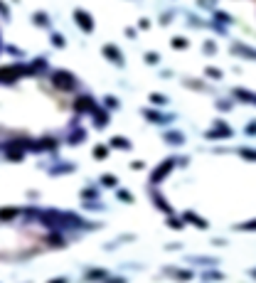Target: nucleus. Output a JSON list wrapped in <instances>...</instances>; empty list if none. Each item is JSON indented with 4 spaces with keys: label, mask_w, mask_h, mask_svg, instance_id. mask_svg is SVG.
<instances>
[{
    "label": "nucleus",
    "mask_w": 256,
    "mask_h": 283,
    "mask_svg": "<svg viewBox=\"0 0 256 283\" xmlns=\"http://www.w3.org/2000/svg\"><path fill=\"white\" fill-rule=\"evenodd\" d=\"M35 219H40L50 231H66V229H84L86 222L74 212H62V210H42V212L32 214Z\"/></svg>",
    "instance_id": "1"
},
{
    "label": "nucleus",
    "mask_w": 256,
    "mask_h": 283,
    "mask_svg": "<svg viewBox=\"0 0 256 283\" xmlns=\"http://www.w3.org/2000/svg\"><path fill=\"white\" fill-rule=\"evenodd\" d=\"M52 84H55V89H60V91H71V89L76 86V79H74V74H69V71L57 69V71H52Z\"/></svg>",
    "instance_id": "2"
},
{
    "label": "nucleus",
    "mask_w": 256,
    "mask_h": 283,
    "mask_svg": "<svg viewBox=\"0 0 256 283\" xmlns=\"http://www.w3.org/2000/svg\"><path fill=\"white\" fill-rule=\"evenodd\" d=\"M173 168H175V160H173V158H170V160H163V163L150 172V182H153V185H160V182L173 172Z\"/></svg>",
    "instance_id": "3"
},
{
    "label": "nucleus",
    "mask_w": 256,
    "mask_h": 283,
    "mask_svg": "<svg viewBox=\"0 0 256 283\" xmlns=\"http://www.w3.org/2000/svg\"><path fill=\"white\" fill-rule=\"evenodd\" d=\"M96 109H99V106H96V101H94L91 96H79V99L74 101V111H76V113H89V116H91Z\"/></svg>",
    "instance_id": "4"
},
{
    "label": "nucleus",
    "mask_w": 256,
    "mask_h": 283,
    "mask_svg": "<svg viewBox=\"0 0 256 283\" xmlns=\"http://www.w3.org/2000/svg\"><path fill=\"white\" fill-rule=\"evenodd\" d=\"M74 20H76V25H79L84 32H91V30H94V17H91L89 12H84V10H74Z\"/></svg>",
    "instance_id": "5"
},
{
    "label": "nucleus",
    "mask_w": 256,
    "mask_h": 283,
    "mask_svg": "<svg viewBox=\"0 0 256 283\" xmlns=\"http://www.w3.org/2000/svg\"><path fill=\"white\" fill-rule=\"evenodd\" d=\"M153 202H155V207H158L163 214H168V217L173 214V205H170V202H168V200L158 192V190H153Z\"/></svg>",
    "instance_id": "6"
},
{
    "label": "nucleus",
    "mask_w": 256,
    "mask_h": 283,
    "mask_svg": "<svg viewBox=\"0 0 256 283\" xmlns=\"http://www.w3.org/2000/svg\"><path fill=\"white\" fill-rule=\"evenodd\" d=\"M104 57H106V59H111L116 67H124V57H121L119 47H114V45H106V47H104Z\"/></svg>",
    "instance_id": "7"
},
{
    "label": "nucleus",
    "mask_w": 256,
    "mask_h": 283,
    "mask_svg": "<svg viewBox=\"0 0 256 283\" xmlns=\"http://www.w3.org/2000/svg\"><path fill=\"white\" fill-rule=\"evenodd\" d=\"M204 138H232V128L217 121V128H214V131H207Z\"/></svg>",
    "instance_id": "8"
},
{
    "label": "nucleus",
    "mask_w": 256,
    "mask_h": 283,
    "mask_svg": "<svg viewBox=\"0 0 256 283\" xmlns=\"http://www.w3.org/2000/svg\"><path fill=\"white\" fill-rule=\"evenodd\" d=\"M84 279H86V281H106V279H109V271H106V269H89V271L84 274Z\"/></svg>",
    "instance_id": "9"
},
{
    "label": "nucleus",
    "mask_w": 256,
    "mask_h": 283,
    "mask_svg": "<svg viewBox=\"0 0 256 283\" xmlns=\"http://www.w3.org/2000/svg\"><path fill=\"white\" fill-rule=\"evenodd\" d=\"M183 219H185V222H190V224H194L197 229H209V222H204L202 217H197L194 212H185V214H183Z\"/></svg>",
    "instance_id": "10"
},
{
    "label": "nucleus",
    "mask_w": 256,
    "mask_h": 283,
    "mask_svg": "<svg viewBox=\"0 0 256 283\" xmlns=\"http://www.w3.org/2000/svg\"><path fill=\"white\" fill-rule=\"evenodd\" d=\"M91 116H94V123H96V128H104V126L109 123V111H104V109H96Z\"/></svg>",
    "instance_id": "11"
},
{
    "label": "nucleus",
    "mask_w": 256,
    "mask_h": 283,
    "mask_svg": "<svg viewBox=\"0 0 256 283\" xmlns=\"http://www.w3.org/2000/svg\"><path fill=\"white\" fill-rule=\"evenodd\" d=\"M143 116L148 118V121H155V123H168L170 121V116H163V113H155V111H143Z\"/></svg>",
    "instance_id": "12"
},
{
    "label": "nucleus",
    "mask_w": 256,
    "mask_h": 283,
    "mask_svg": "<svg viewBox=\"0 0 256 283\" xmlns=\"http://www.w3.org/2000/svg\"><path fill=\"white\" fill-rule=\"evenodd\" d=\"M163 138H165L168 143H173V145H180V143L185 141V138H183V133H178V131H165V133H163Z\"/></svg>",
    "instance_id": "13"
},
{
    "label": "nucleus",
    "mask_w": 256,
    "mask_h": 283,
    "mask_svg": "<svg viewBox=\"0 0 256 283\" xmlns=\"http://www.w3.org/2000/svg\"><path fill=\"white\" fill-rule=\"evenodd\" d=\"M234 52L242 55V57H252V59H256V50H252V47H242V45H237Z\"/></svg>",
    "instance_id": "14"
},
{
    "label": "nucleus",
    "mask_w": 256,
    "mask_h": 283,
    "mask_svg": "<svg viewBox=\"0 0 256 283\" xmlns=\"http://www.w3.org/2000/svg\"><path fill=\"white\" fill-rule=\"evenodd\" d=\"M111 145H114V148H121V150H130V141H126V138H121V136L111 138Z\"/></svg>",
    "instance_id": "15"
},
{
    "label": "nucleus",
    "mask_w": 256,
    "mask_h": 283,
    "mask_svg": "<svg viewBox=\"0 0 256 283\" xmlns=\"http://www.w3.org/2000/svg\"><path fill=\"white\" fill-rule=\"evenodd\" d=\"M234 229H239V231H256V219H249V222H242V224H237Z\"/></svg>",
    "instance_id": "16"
},
{
    "label": "nucleus",
    "mask_w": 256,
    "mask_h": 283,
    "mask_svg": "<svg viewBox=\"0 0 256 283\" xmlns=\"http://www.w3.org/2000/svg\"><path fill=\"white\" fill-rule=\"evenodd\" d=\"M50 172H52V175H62V172H74V165H71V163H66V165H57V168H52Z\"/></svg>",
    "instance_id": "17"
},
{
    "label": "nucleus",
    "mask_w": 256,
    "mask_h": 283,
    "mask_svg": "<svg viewBox=\"0 0 256 283\" xmlns=\"http://www.w3.org/2000/svg\"><path fill=\"white\" fill-rule=\"evenodd\" d=\"M106 155H109V148H106V145H96V148H94V158H96V160H104Z\"/></svg>",
    "instance_id": "18"
},
{
    "label": "nucleus",
    "mask_w": 256,
    "mask_h": 283,
    "mask_svg": "<svg viewBox=\"0 0 256 283\" xmlns=\"http://www.w3.org/2000/svg\"><path fill=\"white\" fill-rule=\"evenodd\" d=\"M47 244H55V246H62L64 244V239L60 236V231H52L50 236H47Z\"/></svg>",
    "instance_id": "19"
},
{
    "label": "nucleus",
    "mask_w": 256,
    "mask_h": 283,
    "mask_svg": "<svg viewBox=\"0 0 256 283\" xmlns=\"http://www.w3.org/2000/svg\"><path fill=\"white\" fill-rule=\"evenodd\" d=\"M239 155L247 158V160H256V150L254 148H239Z\"/></svg>",
    "instance_id": "20"
},
{
    "label": "nucleus",
    "mask_w": 256,
    "mask_h": 283,
    "mask_svg": "<svg viewBox=\"0 0 256 283\" xmlns=\"http://www.w3.org/2000/svg\"><path fill=\"white\" fill-rule=\"evenodd\" d=\"M101 185H104V187H116L119 180H116L114 175H104V177H101Z\"/></svg>",
    "instance_id": "21"
},
{
    "label": "nucleus",
    "mask_w": 256,
    "mask_h": 283,
    "mask_svg": "<svg viewBox=\"0 0 256 283\" xmlns=\"http://www.w3.org/2000/svg\"><path fill=\"white\" fill-rule=\"evenodd\" d=\"M84 141V131H81V128H76V133H71V136H69V143H71V145H76V143H81Z\"/></svg>",
    "instance_id": "22"
},
{
    "label": "nucleus",
    "mask_w": 256,
    "mask_h": 283,
    "mask_svg": "<svg viewBox=\"0 0 256 283\" xmlns=\"http://www.w3.org/2000/svg\"><path fill=\"white\" fill-rule=\"evenodd\" d=\"M15 217H17V210H15V207H5V210H2V222L15 219Z\"/></svg>",
    "instance_id": "23"
},
{
    "label": "nucleus",
    "mask_w": 256,
    "mask_h": 283,
    "mask_svg": "<svg viewBox=\"0 0 256 283\" xmlns=\"http://www.w3.org/2000/svg\"><path fill=\"white\" fill-rule=\"evenodd\" d=\"M202 279H204V281H219V279H222V274H217V271H204V274H202Z\"/></svg>",
    "instance_id": "24"
},
{
    "label": "nucleus",
    "mask_w": 256,
    "mask_h": 283,
    "mask_svg": "<svg viewBox=\"0 0 256 283\" xmlns=\"http://www.w3.org/2000/svg\"><path fill=\"white\" fill-rule=\"evenodd\" d=\"M116 195H119V200H121V202H128V205L133 202V195H130V192H126V190H119Z\"/></svg>",
    "instance_id": "25"
},
{
    "label": "nucleus",
    "mask_w": 256,
    "mask_h": 283,
    "mask_svg": "<svg viewBox=\"0 0 256 283\" xmlns=\"http://www.w3.org/2000/svg\"><path fill=\"white\" fill-rule=\"evenodd\" d=\"M188 45H190V42H188V40H183V37H175V40H173V47H175V50H185Z\"/></svg>",
    "instance_id": "26"
},
{
    "label": "nucleus",
    "mask_w": 256,
    "mask_h": 283,
    "mask_svg": "<svg viewBox=\"0 0 256 283\" xmlns=\"http://www.w3.org/2000/svg\"><path fill=\"white\" fill-rule=\"evenodd\" d=\"M178 281H190L192 279V271H178V274H173Z\"/></svg>",
    "instance_id": "27"
},
{
    "label": "nucleus",
    "mask_w": 256,
    "mask_h": 283,
    "mask_svg": "<svg viewBox=\"0 0 256 283\" xmlns=\"http://www.w3.org/2000/svg\"><path fill=\"white\" fill-rule=\"evenodd\" d=\"M104 104H106L109 109H119V99H114V96H106V99H104Z\"/></svg>",
    "instance_id": "28"
},
{
    "label": "nucleus",
    "mask_w": 256,
    "mask_h": 283,
    "mask_svg": "<svg viewBox=\"0 0 256 283\" xmlns=\"http://www.w3.org/2000/svg\"><path fill=\"white\" fill-rule=\"evenodd\" d=\"M81 197H84V200H96V197H99V192H96V190H84V192H81Z\"/></svg>",
    "instance_id": "29"
},
{
    "label": "nucleus",
    "mask_w": 256,
    "mask_h": 283,
    "mask_svg": "<svg viewBox=\"0 0 256 283\" xmlns=\"http://www.w3.org/2000/svg\"><path fill=\"white\" fill-rule=\"evenodd\" d=\"M150 101H155V104H168V99H165V96H160V94H153V96H150Z\"/></svg>",
    "instance_id": "30"
},
{
    "label": "nucleus",
    "mask_w": 256,
    "mask_h": 283,
    "mask_svg": "<svg viewBox=\"0 0 256 283\" xmlns=\"http://www.w3.org/2000/svg\"><path fill=\"white\" fill-rule=\"evenodd\" d=\"M207 74H209L212 79H219V76H222V71H219V69H214V67H209V69H207Z\"/></svg>",
    "instance_id": "31"
},
{
    "label": "nucleus",
    "mask_w": 256,
    "mask_h": 283,
    "mask_svg": "<svg viewBox=\"0 0 256 283\" xmlns=\"http://www.w3.org/2000/svg\"><path fill=\"white\" fill-rule=\"evenodd\" d=\"M204 52H207V55H214V45H212V42H204Z\"/></svg>",
    "instance_id": "32"
},
{
    "label": "nucleus",
    "mask_w": 256,
    "mask_h": 283,
    "mask_svg": "<svg viewBox=\"0 0 256 283\" xmlns=\"http://www.w3.org/2000/svg\"><path fill=\"white\" fill-rule=\"evenodd\" d=\"M247 133H249V136H256V121H254V123H249V126H247Z\"/></svg>",
    "instance_id": "33"
},
{
    "label": "nucleus",
    "mask_w": 256,
    "mask_h": 283,
    "mask_svg": "<svg viewBox=\"0 0 256 283\" xmlns=\"http://www.w3.org/2000/svg\"><path fill=\"white\" fill-rule=\"evenodd\" d=\"M145 62H150V64H155V62H158V55H145Z\"/></svg>",
    "instance_id": "34"
},
{
    "label": "nucleus",
    "mask_w": 256,
    "mask_h": 283,
    "mask_svg": "<svg viewBox=\"0 0 256 283\" xmlns=\"http://www.w3.org/2000/svg\"><path fill=\"white\" fill-rule=\"evenodd\" d=\"M52 40H55V45H57V47H64V40H62V37H60V35H55Z\"/></svg>",
    "instance_id": "35"
},
{
    "label": "nucleus",
    "mask_w": 256,
    "mask_h": 283,
    "mask_svg": "<svg viewBox=\"0 0 256 283\" xmlns=\"http://www.w3.org/2000/svg\"><path fill=\"white\" fill-rule=\"evenodd\" d=\"M168 224H170V226H173V229H180V219H170V222H168Z\"/></svg>",
    "instance_id": "36"
},
{
    "label": "nucleus",
    "mask_w": 256,
    "mask_h": 283,
    "mask_svg": "<svg viewBox=\"0 0 256 283\" xmlns=\"http://www.w3.org/2000/svg\"><path fill=\"white\" fill-rule=\"evenodd\" d=\"M104 283H126V281H124V279H111V276H109Z\"/></svg>",
    "instance_id": "37"
},
{
    "label": "nucleus",
    "mask_w": 256,
    "mask_h": 283,
    "mask_svg": "<svg viewBox=\"0 0 256 283\" xmlns=\"http://www.w3.org/2000/svg\"><path fill=\"white\" fill-rule=\"evenodd\" d=\"M47 283H66V279H64V276H60V279H52V281H47Z\"/></svg>",
    "instance_id": "38"
},
{
    "label": "nucleus",
    "mask_w": 256,
    "mask_h": 283,
    "mask_svg": "<svg viewBox=\"0 0 256 283\" xmlns=\"http://www.w3.org/2000/svg\"><path fill=\"white\" fill-rule=\"evenodd\" d=\"M249 276H252V279H256V269H252V271H249Z\"/></svg>",
    "instance_id": "39"
}]
</instances>
